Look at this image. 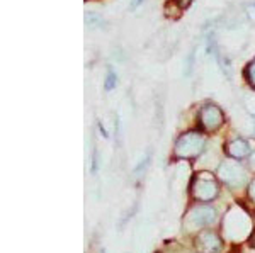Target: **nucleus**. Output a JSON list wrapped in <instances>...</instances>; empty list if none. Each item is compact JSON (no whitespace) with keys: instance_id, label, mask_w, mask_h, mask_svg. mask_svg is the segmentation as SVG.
<instances>
[{"instance_id":"nucleus-1","label":"nucleus","mask_w":255,"mask_h":253,"mask_svg":"<svg viewBox=\"0 0 255 253\" xmlns=\"http://www.w3.org/2000/svg\"><path fill=\"white\" fill-rule=\"evenodd\" d=\"M250 231H252V221L244 209L233 207L226 213L223 218V233L226 235V238L232 242H242L249 236Z\"/></svg>"},{"instance_id":"nucleus-2","label":"nucleus","mask_w":255,"mask_h":253,"mask_svg":"<svg viewBox=\"0 0 255 253\" xmlns=\"http://www.w3.org/2000/svg\"><path fill=\"white\" fill-rule=\"evenodd\" d=\"M204 145H206V138L197 131H189L179 136L175 143L174 153L179 158H194L203 152Z\"/></svg>"},{"instance_id":"nucleus-3","label":"nucleus","mask_w":255,"mask_h":253,"mask_svg":"<svg viewBox=\"0 0 255 253\" xmlns=\"http://www.w3.org/2000/svg\"><path fill=\"white\" fill-rule=\"evenodd\" d=\"M192 195L197 201H213L220 194V185L209 172H199L192 182Z\"/></svg>"},{"instance_id":"nucleus-4","label":"nucleus","mask_w":255,"mask_h":253,"mask_svg":"<svg viewBox=\"0 0 255 253\" xmlns=\"http://www.w3.org/2000/svg\"><path fill=\"white\" fill-rule=\"evenodd\" d=\"M216 219V209L209 206H197L194 209H191L186 214V219H184V224H186L187 231H196L201 230L204 226H209L213 224Z\"/></svg>"},{"instance_id":"nucleus-5","label":"nucleus","mask_w":255,"mask_h":253,"mask_svg":"<svg viewBox=\"0 0 255 253\" xmlns=\"http://www.w3.org/2000/svg\"><path fill=\"white\" fill-rule=\"evenodd\" d=\"M218 175L225 183L232 187H242L247 182V172L233 160H225L218 169Z\"/></svg>"},{"instance_id":"nucleus-6","label":"nucleus","mask_w":255,"mask_h":253,"mask_svg":"<svg viewBox=\"0 0 255 253\" xmlns=\"http://www.w3.org/2000/svg\"><path fill=\"white\" fill-rule=\"evenodd\" d=\"M199 121L201 126L208 131H215L225 122V114L218 105L215 104H206L199 112Z\"/></svg>"},{"instance_id":"nucleus-7","label":"nucleus","mask_w":255,"mask_h":253,"mask_svg":"<svg viewBox=\"0 0 255 253\" xmlns=\"http://www.w3.org/2000/svg\"><path fill=\"white\" fill-rule=\"evenodd\" d=\"M196 248L201 253H220L223 248V242L213 231H203L196 238Z\"/></svg>"},{"instance_id":"nucleus-8","label":"nucleus","mask_w":255,"mask_h":253,"mask_svg":"<svg viewBox=\"0 0 255 253\" xmlns=\"http://www.w3.org/2000/svg\"><path fill=\"white\" fill-rule=\"evenodd\" d=\"M226 152H228L230 157L238 158V160H240V158H244L250 153V146L245 140H233V141L228 143Z\"/></svg>"},{"instance_id":"nucleus-9","label":"nucleus","mask_w":255,"mask_h":253,"mask_svg":"<svg viewBox=\"0 0 255 253\" xmlns=\"http://www.w3.org/2000/svg\"><path fill=\"white\" fill-rule=\"evenodd\" d=\"M118 84V79H116V73L109 72L108 79H106V90H113L114 87H116Z\"/></svg>"},{"instance_id":"nucleus-10","label":"nucleus","mask_w":255,"mask_h":253,"mask_svg":"<svg viewBox=\"0 0 255 253\" xmlns=\"http://www.w3.org/2000/svg\"><path fill=\"white\" fill-rule=\"evenodd\" d=\"M247 73H249V82L255 87V60L252 61V65L249 67V70H247Z\"/></svg>"},{"instance_id":"nucleus-11","label":"nucleus","mask_w":255,"mask_h":253,"mask_svg":"<svg viewBox=\"0 0 255 253\" xmlns=\"http://www.w3.org/2000/svg\"><path fill=\"white\" fill-rule=\"evenodd\" d=\"M192 0H172V3H174L175 7H179V9H187L189 5H191Z\"/></svg>"},{"instance_id":"nucleus-12","label":"nucleus","mask_w":255,"mask_h":253,"mask_svg":"<svg viewBox=\"0 0 255 253\" xmlns=\"http://www.w3.org/2000/svg\"><path fill=\"white\" fill-rule=\"evenodd\" d=\"M249 195H250V199L255 202V180H252V183H250V187H249Z\"/></svg>"},{"instance_id":"nucleus-13","label":"nucleus","mask_w":255,"mask_h":253,"mask_svg":"<svg viewBox=\"0 0 255 253\" xmlns=\"http://www.w3.org/2000/svg\"><path fill=\"white\" fill-rule=\"evenodd\" d=\"M250 247L255 248V230H252V236H250Z\"/></svg>"},{"instance_id":"nucleus-14","label":"nucleus","mask_w":255,"mask_h":253,"mask_svg":"<svg viewBox=\"0 0 255 253\" xmlns=\"http://www.w3.org/2000/svg\"><path fill=\"white\" fill-rule=\"evenodd\" d=\"M250 167H252V170H255V153H252V157H250Z\"/></svg>"}]
</instances>
